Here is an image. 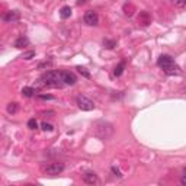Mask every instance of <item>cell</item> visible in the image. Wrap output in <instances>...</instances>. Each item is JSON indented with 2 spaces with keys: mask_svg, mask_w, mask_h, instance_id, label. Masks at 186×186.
Here are the masks:
<instances>
[{
  "mask_svg": "<svg viewBox=\"0 0 186 186\" xmlns=\"http://www.w3.org/2000/svg\"><path fill=\"white\" fill-rule=\"evenodd\" d=\"M18 109H19V105H18V103H16V102H10L9 105H7V112H9V114H16V112H18Z\"/></svg>",
  "mask_w": 186,
  "mask_h": 186,
  "instance_id": "obj_15",
  "label": "cell"
},
{
  "mask_svg": "<svg viewBox=\"0 0 186 186\" xmlns=\"http://www.w3.org/2000/svg\"><path fill=\"white\" fill-rule=\"evenodd\" d=\"M22 95L25 96V97H32L33 95H35V89L31 86H26L22 89Z\"/></svg>",
  "mask_w": 186,
  "mask_h": 186,
  "instance_id": "obj_14",
  "label": "cell"
},
{
  "mask_svg": "<svg viewBox=\"0 0 186 186\" xmlns=\"http://www.w3.org/2000/svg\"><path fill=\"white\" fill-rule=\"evenodd\" d=\"M180 183L183 186H186V175H183V176H182V179H180Z\"/></svg>",
  "mask_w": 186,
  "mask_h": 186,
  "instance_id": "obj_25",
  "label": "cell"
},
{
  "mask_svg": "<svg viewBox=\"0 0 186 186\" xmlns=\"http://www.w3.org/2000/svg\"><path fill=\"white\" fill-rule=\"evenodd\" d=\"M110 172H112V175H114L115 177H118V179H121V177H122V173H121V170H119V169H116V167H112V169H110Z\"/></svg>",
  "mask_w": 186,
  "mask_h": 186,
  "instance_id": "obj_20",
  "label": "cell"
},
{
  "mask_svg": "<svg viewBox=\"0 0 186 186\" xmlns=\"http://www.w3.org/2000/svg\"><path fill=\"white\" fill-rule=\"evenodd\" d=\"M28 128L29 129H37L38 128V122H37L35 118H31V119L28 121Z\"/></svg>",
  "mask_w": 186,
  "mask_h": 186,
  "instance_id": "obj_18",
  "label": "cell"
},
{
  "mask_svg": "<svg viewBox=\"0 0 186 186\" xmlns=\"http://www.w3.org/2000/svg\"><path fill=\"white\" fill-rule=\"evenodd\" d=\"M60 16H61L63 19L70 18V16H71V7H70V6H64V7H61V10H60Z\"/></svg>",
  "mask_w": 186,
  "mask_h": 186,
  "instance_id": "obj_12",
  "label": "cell"
},
{
  "mask_svg": "<svg viewBox=\"0 0 186 186\" xmlns=\"http://www.w3.org/2000/svg\"><path fill=\"white\" fill-rule=\"evenodd\" d=\"M138 20L144 26H147V25H150V22H151V18H150V15H148L147 12H141L138 16Z\"/></svg>",
  "mask_w": 186,
  "mask_h": 186,
  "instance_id": "obj_11",
  "label": "cell"
},
{
  "mask_svg": "<svg viewBox=\"0 0 186 186\" xmlns=\"http://www.w3.org/2000/svg\"><path fill=\"white\" fill-rule=\"evenodd\" d=\"M41 127H42L44 131H53V129H54L53 125H51V124H47V122H42V124H41Z\"/></svg>",
  "mask_w": 186,
  "mask_h": 186,
  "instance_id": "obj_23",
  "label": "cell"
},
{
  "mask_svg": "<svg viewBox=\"0 0 186 186\" xmlns=\"http://www.w3.org/2000/svg\"><path fill=\"white\" fill-rule=\"evenodd\" d=\"M83 3H86V0H79L77 2V5H83Z\"/></svg>",
  "mask_w": 186,
  "mask_h": 186,
  "instance_id": "obj_26",
  "label": "cell"
},
{
  "mask_svg": "<svg viewBox=\"0 0 186 186\" xmlns=\"http://www.w3.org/2000/svg\"><path fill=\"white\" fill-rule=\"evenodd\" d=\"M183 175H186V167H185V169H183Z\"/></svg>",
  "mask_w": 186,
  "mask_h": 186,
  "instance_id": "obj_27",
  "label": "cell"
},
{
  "mask_svg": "<svg viewBox=\"0 0 186 186\" xmlns=\"http://www.w3.org/2000/svg\"><path fill=\"white\" fill-rule=\"evenodd\" d=\"M124 68H125V61H121L118 66L115 67V70H114V76L115 77H119L122 73H124Z\"/></svg>",
  "mask_w": 186,
  "mask_h": 186,
  "instance_id": "obj_13",
  "label": "cell"
},
{
  "mask_svg": "<svg viewBox=\"0 0 186 186\" xmlns=\"http://www.w3.org/2000/svg\"><path fill=\"white\" fill-rule=\"evenodd\" d=\"M77 70H79V73H80L81 76H84L86 79H90V73L87 71V70L84 68V67H77Z\"/></svg>",
  "mask_w": 186,
  "mask_h": 186,
  "instance_id": "obj_19",
  "label": "cell"
},
{
  "mask_svg": "<svg viewBox=\"0 0 186 186\" xmlns=\"http://www.w3.org/2000/svg\"><path fill=\"white\" fill-rule=\"evenodd\" d=\"M63 81H64V84L73 86V84H76L77 77H76V74L71 71H63Z\"/></svg>",
  "mask_w": 186,
  "mask_h": 186,
  "instance_id": "obj_8",
  "label": "cell"
},
{
  "mask_svg": "<svg viewBox=\"0 0 186 186\" xmlns=\"http://www.w3.org/2000/svg\"><path fill=\"white\" fill-rule=\"evenodd\" d=\"M77 105H79V108H80L81 110H93L95 109V103L92 102L89 97H86V96H77Z\"/></svg>",
  "mask_w": 186,
  "mask_h": 186,
  "instance_id": "obj_4",
  "label": "cell"
},
{
  "mask_svg": "<svg viewBox=\"0 0 186 186\" xmlns=\"http://www.w3.org/2000/svg\"><path fill=\"white\" fill-rule=\"evenodd\" d=\"M83 20L89 26H96V25L99 24V16H97V13H96L95 10H87L86 13H84V16H83Z\"/></svg>",
  "mask_w": 186,
  "mask_h": 186,
  "instance_id": "obj_5",
  "label": "cell"
},
{
  "mask_svg": "<svg viewBox=\"0 0 186 186\" xmlns=\"http://www.w3.org/2000/svg\"><path fill=\"white\" fill-rule=\"evenodd\" d=\"M53 67V61H42L38 64V70H44V68H51Z\"/></svg>",
  "mask_w": 186,
  "mask_h": 186,
  "instance_id": "obj_17",
  "label": "cell"
},
{
  "mask_svg": "<svg viewBox=\"0 0 186 186\" xmlns=\"http://www.w3.org/2000/svg\"><path fill=\"white\" fill-rule=\"evenodd\" d=\"M173 5L177 6V7H183V6H186V0H172Z\"/></svg>",
  "mask_w": 186,
  "mask_h": 186,
  "instance_id": "obj_22",
  "label": "cell"
},
{
  "mask_svg": "<svg viewBox=\"0 0 186 186\" xmlns=\"http://www.w3.org/2000/svg\"><path fill=\"white\" fill-rule=\"evenodd\" d=\"M41 81H42V86L63 87L64 86V81H63V71H58V70H50V71H47L42 76Z\"/></svg>",
  "mask_w": 186,
  "mask_h": 186,
  "instance_id": "obj_2",
  "label": "cell"
},
{
  "mask_svg": "<svg viewBox=\"0 0 186 186\" xmlns=\"http://www.w3.org/2000/svg\"><path fill=\"white\" fill-rule=\"evenodd\" d=\"M33 55H35V51H26V53L22 54V58L24 60H31Z\"/></svg>",
  "mask_w": 186,
  "mask_h": 186,
  "instance_id": "obj_21",
  "label": "cell"
},
{
  "mask_svg": "<svg viewBox=\"0 0 186 186\" xmlns=\"http://www.w3.org/2000/svg\"><path fill=\"white\" fill-rule=\"evenodd\" d=\"M93 131H95V135L100 140H109L112 135H114V125L108 122V121H96L93 124Z\"/></svg>",
  "mask_w": 186,
  "mask_h": 186,
  "instance_id": "obj_1",
  "label": "cell"
},
{
  "mask_svg": "<svg viewBox=\"0 0 186 186\" xmlns=\"http://www.w3.org/2000/svg\"><path fill=\"white\" fill-rule=\"evenodd\" d=\"M20 19V13L18 10H10V12H6L5 16H3V20L6 24H15Z\"/></svg>",
  "mask_w": 186,
  "mask_h": 186,
  "instance_id": "obj_7",
  "label": "cell"
},
{
  "mask_svg": "<svg viewBox=\"0 0 186 186\" xmlns=\"http://www.w3.org/2000/svg\"><path fill=\"white\" fill-rule=\"evenodd\" d=\"M157 66L160 67V68H163L166 74H170V76H175V74H179V73H180L179 66H177L176 63L173 61V58L170 57V55H167V54H163V55L158 57Z\"/></svg>",
  "mask_w": 186,
  "mask_h": 186,
  "instance_id": "obj_3",
  "label": "cell"
},
{
  "mask_svg": "<svg viewBox=\"0 0 186 186\" xmlns=\"http://www.w3.org/2000/svg\"><path fill=\"white\" fill-rule=\"evenodd\" d=\"M28 45H29V39L26 37H24V35L15 41V47L16 48H25V47H28Z\"/></svg>",
  "mask_w": 186,
  "mask_h": 186,
  "instance_id": "obj_10",
  "label": "cell"
},
{
  "mask_svg": "<svg viewBox=\"0 0 186 186\" xmlns=\"http://www.w3.org/2000/svg\"><path fill=\"white\" fill-rule=\"evenodd\" d=\"M83 182L84 183H89V185H93V183H97L99 182V177L95 172H86L83 175Z\"/></svg>",
  "mask_w": 186,
  "mask_h": 186,
  "instance_id": "obj_9",
  "label": "cell"
},
{
  "mask_svg": "<svg viewBox=\"0 0 186 186\" xmlns=\"http://www.w3.org/2000/svg\"><path fill=\"white\" fill-rule=\"evenodd\" d=\"M64 170V164L63 163H51L45 167V173L47 175H51V176H55V175H60V173Z\"/></svg>",
  "mask_w": 186,
  "mask_h": 186,
  "instance_id": "obj_6",
  "label": "cell"
},
{
  "mask_svg": "<svg viewBox=\"0 0 186 186\" xmlns=\"http://www.w3.org/2000/svg\"><path fill=\"white\" fill-rule=\"evenodd\" d=\"M103 47L108 48V50H112V48L116 47V41H114V39H103Z\"/></svg>",
  "mask_w": 186,
  "mask_h": 186,
  "instance_id": "obj_16",
  "label": "cell"
},
{
  "mask_svg": "<svg viewBox=\"0 0 186 186\" xmlns=\"http://www.w3.org/2000/svg\"><path fill=\"white\" fill-rule=\"evenodd\" d=\"M38 97H39V99H42V100H53L54 99L53 95H42V93L38 95Z\"/></svg>",
  "mask_w": 186,
  "mask_h": 186,
  "instance_id": "obj_24",
  "label": "cell"
}]
</instances>
